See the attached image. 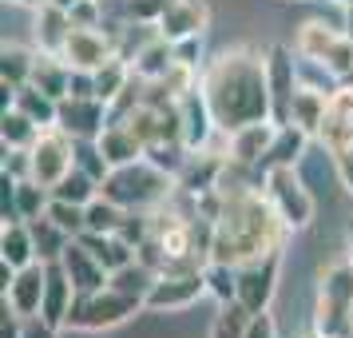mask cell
<instances>
[{
  "label": "cell",
  "mask_w": 353,
  "mask_h": 338,
  "mask_svg": "<svg viewBox=\"0 0 353 338\" xmlns=\"http://www.w3.org/2000/svg\"><path fill=\"white\" fill-rule=\"evenodd\" d=\"M68 36H72V17H68V8L60 4H36V44L40 52H52V56H60L68 44Z\"/></svg>",
  "instance_id": "obj_19"
},
{
  "label": "cell",
  "mask_w": 353,
  "mask_h": 338,
  "mask_svg": "<svg viewBox=\"0 0 353 338\" xmlns=\"http://www.w3.org/2000/svg\"><path fill=\"white\" fill-rule=\"evenodd\" d=\"M56 128H64L72 140H96L108 128V104L99 96H64Z\"/></svg>",
  "instance_id": "obj_11"
},
{
  "label": "cell",
  "mask_w": 353,
  "mask_h": 338,
  "mask_svg": "<svg viewBox=\"0 0 353 338\" xmlns=\"http://www.w3.org/2000/svg\"><path fill=\"white\" fill-rule=\"evenodd\" d=\"M203 96L210 115L223 131H239L246 124L270 120V80H266V56L250 48H226L203 72Z\"/></svg>",
  "instance_id": "obj_1"
},
{
  "label": "cell",
  "mask_w": 353,
  "mask_h": 338,
  "mask_svg": "<svg viewBox=\"0 0 353 338\" xmlns=\"http://www.w3.org/2000/svg\"><path fill=\"white\" fill-rule=\"evenodd\" d=\"M207 20H210V12H207L203 0H175V4L159 17L155 32L167 36L171 44H179V40H191V36L207 32Z\"/></svg>",
  "instance_id": "obj_15"
},
{
  "label": "cell",
  "mask_w": 353,
  "mask_h": 338,
  "mask_svg": "<svg viewBox=\"0 0 353 338\" xmlns=\"http://www.w3.org/2000/svg\"><path fill=\"white\" fill-rule=\"evenodd\" d=\"M123 215H128V207H119L115 199H108V195L99 191L96 199L88 203V231H96V235H115L119 223H123Z\"/></svg>",
  "instance_id": "obj_31"
},
{
  "label": "cell",
  "mask_w": 353,
  "mask_h": 338,
  "mask_svg": "<svg viewBox=\"0 0 353 338\" xmlns=\"http://www.w3.org/2000/svg\"><path fill=\"white\" fill-rule=\"evenodd\" d=\"M266 80H270V120L278 128H286L290 112H294V96H298V72H294V56L286 48L266 52Z\"/></svg>",
  "instance_id": "obj_10"
},
{
  "label": "cell",
  "mask_w": 353,
  "mask_h": 338,
  "mask_svg": "<svg viewBox=\"0 0 353 338\" xmlns=\"http://www.w3.org/2000/svg\"><path fill=\"white\" fill-rule=\"evenodd\" d=\"M171 187H179L171 171L155 167L151 160H139V163H128V167H112V176L103 179L99 191L128 211H147V207H159L171 195Z\"/></svg>",
  "instance_id": "obj_4"
},
{
  "label": "cell",
  "mask_w": 353,
  "mask_h": 338,
  "mask_svg": "<svg viewBox=\"0 0 353 338\" xmlns=\"http://www.w3.org/2000/svg\"><path fill=\"white\" fill-rule=\"evenodd\" d=\"M250 310L234 299V303H219V314H214V326H210V338H246V326H250Z\"/></svg>",
  "instance_id": "obj_32"
},
{
  "label": "cell",
  "mask_w": 353,
  "mask_h": 338,
  "mask_svg": "<svg viewBox=\"0 0 353 338\" xmlns=\"http://www.w3.org/2000/svg\"><path fill=\"white\" fill-rule=\"evenodd\" d=\"M318 140L330 147V156L350 151V147H353V120H345V115H325V124H321Z\"/></svg>",
  "instance_id": "obj_36"
},
{
  "label": "cell",
  "mask_w": 353,
  "mask_h": 338,
  "mask_svg": "<svg viewBox=\"0 0 353 338\" xmlns=\"http://www.w3.org/2000/svg\"><path fill=\"white\" fill-rule=\"evenodd\" d=\"M203 274H207V294H214L219 303H234L239 299V267L210 259L207 267H203Z\"/></svg>",
  "instance_id": "obj_34"
},
{
  "label": "cell",
  "mask_w": 353,
  "mask_h": 338,
  "mask_svg": "<svg viewBox=\"0 0 353 338\" xmlns=\"http://www.w3.org/2000/svg\"><path fill=\"white\" fill-rule=\"evenodd\" d=\"M92 76H96V96L103 100V104H112V100L131 84V76H135V72H131V64L123 60V56H115V60H108L103 68H96Z\"/></svg>",
  "instance_id": "obj_29"
},
{
  "label": "cell",
  "mask_w": 353,
  "mask_h": 338,
  "mask_svg": "<svg viewBox=\"0 0 353 338\" xmlns=\"http://www.w3.org/2000/svg\"><path fill=\"white\" fill-rule=\"evenodd\" d=\"M171 4H175V0H131L128 12L135 20H151V24H159V17L171 8Z\"/></svg>",
  "instance_id": "obj_38"
},
{
  "label": "cell",
  "mask_w": 353,
  "mask_h": 338,
  "mask_svg": "<svg viewBox=\"0 0 353 338\" xmlns=\"http://www.w3.org/2000/svg\"><path fill=\"white\" fill-rule=\"evenodd\" d=\"M278 271H282V251H270V255L250 259L239 267V303L250 314L270 310V299L278 290Z\"/></svg>",
  "instance_id": "obj_8"
},
{
  "label": "cell",
  "mask_w": 353,
  "mask_h": 338,
  "mask_svg": "<svg viewBox=\"0 0 353 338\" xmlns=\"http://www.w3.org/2000/svg\"><path fill=\"white\" fill-rule=\"evenodd\" d=\"M151 283H155V271H151V267H143L139 259H135V263H128V267H119V271H112V287L123 290V294H131V299H147Z\"/></svg>",
  "instance_id": "obj_35"
},
{
  "label": "cell",
  "mask_w": 353,
  "mask_h": 338,
  "mask_svg": "<svg viewBox=\"0 0 353 338\" xmlns=\"http://www.w3.org/2000/svg\"><path fill=\"white\" fill-rule=\"evenodd\" d=\"M32 68H36V56L32 52L17 48V44H4V56H0V84H4V108L12 104L24 84H32Z\"/></svg>",
  "instance_id": "obj_21"
},
{
  "label": "cell",
  "mask_w": 353,
  "mask_h": 338,
  "mask_svg": "<svg viewBox=\"0 0 353 338\" xmlns=\"http://www.w3.org/2000/svg\"><path fill=\"white\" fill-rule=\"evenodd\" d=\"M262 191H266V199L274 203V211L282 215V223L290 231L310 227V219H314V195L305 191V183L298 179L294 163H274V167H266L262 171Z\"/></svg>",
  "instance_id": "obj_5"
},
{
  "label": "cell",
  "mask_w": 353,
  "mask_h": 338,
  "mask_svg": "<svg viewBox=\"0 0 353 338\" xmlns=\"http://www.w3.org/2000/svg\"><path fill=\"white\" fill-rule=\"evenodd\" d=\"M341 40L337 28H330L325 20H305L302 28H298V40H294V52L302 56V60H314V64H325V56L334 52V44Z\"/></svg>",
  "instance_id": "obj_22"
},
{
  "label": "cell",
  "mask_w": 353,
  "mask_h": 338,
  "mask_svg": "<svg viewBox=\"0 0 353 338\" xmlns=\"http://www.w3.org/2000/svg\"><path fill=\"white\" fill-rule=\"evenodd\" d=\"M60 56L72 68H80V72H96L108 60H115L119 52H115V36H103L99 28H72V36H68V44Z\"/></svg>",
  "instance_id": "obj_12"
},
{
  "label": "cell",
  "mask_w": 353,
  "mask_h": 338,
  "mask_svg": "<svg viewBox=\"0 0 353 338\" xmlns=\"http://www.w3.org/2000/svg\"><path fill=\"white\" fill-rule=\"evenodd\" d=\"M40 124H36L32 115H24L17 104H8L4 108V120H0V135H4V147H32L40 140Z\"/></svg>",
  "instance_id": "obj_27"
},
{
  "label": "cell",
  "mask_w": 353,
  "mask_h": 338,
  "mask_svg": "<svg viewBox=\"0 0 353 338\" xmlns=\"http://www.w3.org/2000/svg\"><path fill=\"white\" fill-rule=\"evenodd\" d=\"M246 338H278V322H274L270 310H258L250 326H246Z\"/></svg>",
  "instance_id": "obj_39"
},
{
  "label": "cell",
  "mask_w": 353,
  "mask_h": 338,
  "mask_svg": "<svg viewBox=\"0 0 353 338\" xmlns=\"http://www.w3.org/2000/svg\"><path fill=\"white\" fill-rule=\"evenodd\" d=\"M334 163H337V179H341V187L353 191V147L350 151H341V156H334Z\"/></svg>",
  "instance_id": "obj_40"
},
{
  "label": "cell",
  "mask_w": 353,
  "mask_h": 338,
  "mask_svg": "<svg viewBox=\"0 0 353 338\" xmlns=\"http://www.w3.org/2000/svg\"><path fill=\"white\" fill-rule=\"evenodd\" d=\"M207 294V274L203 271H187V274H155V283L147 290L143 306L155 310V314H167V310H187L194 299Z\"/></svg>",
  "instance_id": "obj_9"
},
{
  "label": "cell",
  "mask_w": 353,
  "mask_h": 338,
  "mask_svg": "<svg viewBox=\"0 0 353 338\" xmlns=\"http://www.w3.org/2000/svg\"><path fill=\"white\" fill-rule=\"evenodd\" d=\"M24 338H56V326L48 319H24Z\"/></svg>",
  "instance_id": "obj_41"
},
{
  "label": "cell",
  "mask_w": 353,
  "mask_h": 338,
  "mask_svg": "<svg viewBox=\"0 0 353 338\" xmlns=\"http://www.w3.org/2000/svg\"><path fill=\"white\" fill-rule=\"evenodd\" d=\"M139 306H143V299H131V294H123V290H115L108 283L96 294H76L68 326L72 330H112L119 322H128Z\"/></svg>",
  "instance_id": "obj_6"
},
{
  "label": "cell",
  "mask_w": 353,
  "mask_h": 338,
  "mask_svg": "<svg viewBox=\"0 0 353 338\" xmlns=\"http://www.w3.org/2000/svg\"><path fill=\"white\" fill-rule=\"evenodd\" d=\"M28 227H32V239H36V255H40V263H56V259L64 255V247L72 243V235H68V231H60L48 215L32 219Z\"/></svg>",
  "instance_id": "obj_28"
},
{
  "label": "cell",
  "mask_w": 353,
  "mask_h": 338,
  "mask_svg": "<svg viewBox=\"0 0 353 338\" xmlns=\"http://www.w3.org/2000/svg\"><path fill=\"white\" fill-rule=\"evenodd\" d=\"M4 4H24V0H4Z\"/></svg>",
  "instance_id": "obj_45"
},
{
  "label": "cell",
  "mask_w": 353,
  "mask_h": 338,
  "mask_svg": "<svg viewBox=\"0 0 353 338\" xmlns=\"http://www.w3.org/2000/svg\"><path fill=\"white\" fill-rule=\"evenodd\" d=\"M52 195L56 199H68V203H80V207H88L92 199L99 195V179H92L83 167H72L56 187H52Z\"/></svg>",
  "instance_id": "obj_30"
},
{
  "label": "cell",
  "mask_w": 353,
  "mask_h": 338,
  "mask_svg": "<svg viewBox=\"0 0 353 338\" xmlns=\"http://www.w3.org/2000/svg\"><path fill=\"white\" fill-rule=\"evenodd\" d=\"M32 179L36 183H44V187H56L60 179L76 167V147H72V135L64 128H44L40 131V140L32 147Z\"/></svg>",
  "instance_id": "obj_7"
},
{
  "label": "cell",
  "mask_w": 353,
  "mask_h": 338,
  "mask_svg": "<svg viewBox=\"0 0 353 338\" xmlns=\"http://www.w3.org/2000/svg\"><path fill=\"white\" fill-rule=\"evenodd\" d=\"M52 203V187L44 183H36V179H17V187H12V211H17V219L24 223H32L40 219Z\"/></svg>",
  "instance_id": "obj_25"
},
{
  "label": "cell",
  "mask_w": 353,
  "mask_h": 338,
  "mask_svg": "<svg viewBox=\"0 0 353 338\" xmlns=\"http://www.w3.org/2000/svg\"><path fill=\"white\" fill-rule=\"evenodd\" d=\"M337 4H345V8H353V0H337Z\"/></svg>",
  "instance_id": "obj_44"
},
{
  "label": "cell",
  "mask_w": 353,
  "mask_h": 338,
  "mask_svg": "<svg viewBox=\"0 0 353 338\" xmlns=\"http://www.w3.org/2000/svg\"><path fill=\"white\" fill-rule=\"evenodd\" d=\"M305 144H310V131H302L298 124L278 128V140H274L270 156H266V167H274V163H298V156L305 151Z\"/></svg>",
  "instance_id": "obj_33"
},
{
  "label": "cell",
  "mask_w": 353,
  "mask_h": 338,
  "mask_svg": "<svg viewBox=\"0 0 353 338\" xmlns=\"http://www.w3.org/2000/svg\"><path fill=\"white\" fill-rule=\"evenodd\" d=\"M60 263H64V271L72 274V283H76L80 294H96V290H103L108 283H112V271H108V267H103V263H99L80 239L68 243L64 255H60Z\"/></svg>",
  "instance_id": "obj_14"
},
{
  "label": "cell",
  "mask_w": 353,
  "mask_h": 338,
  "mask_svg": "<svg viewBox=\"0 0 353 338\" xmlns=\"http://www.w3.org/2000/svg\"><path fill=\"white\" fill-rule=\"evenodd\" d=\"M345 36H350V48H353V8H345Z\"/></svg>",
  "instance_id": "obj_42"
},
{
  "label": "cell",
  "mask_w": 353,
  "mask_h": 338,
  "mask_svg": "<svg viewBox=\"0 0 353 338\" xmlns=\"http://www.w3.org/2000/svg\"><path fill=\"white\" fill-rule=\"evenodd\" d=\"M76 283L72 274L64 271V263L56 259L48 263V287H44V306H40V319H48L52 326H68V314H72V303H76Z\"/></svg>",
  "instance_id": "obj_17"
},
{
  "label": "cell",
  "mask_w": 353,
  "mask_h": 338,
  "mask_svg": "<svg viewBox=\"0 0 353 338\" xmlns=\"http://www.w3.org/2000/svg\"><path fill=\"white\" fill-rule=\"evenodd\" d=\"M99 4H103V0H76V4L68 8L72 28H99Z\"/></svg>",
  "instance_id": "obj_37"
},
{
  "label": "cell",
  "mask_w": 353,
  "mask_h": 338,
  "mask_svg": "<svg viewBox=\"0 0 353 338\" xmlns=\"http://www.w3.org/2000/svg\"><path fill=\"white\" fill-rule=\"evenodd\" d=\"M226 195V191H223ZM290 227L282 215L274 211L262 187L250 191H230L223 199V215L214 219V243H210V259L214 263H230L242 267L250 259H262L270 251H282Z\"/></svg>",
  "instance_id": "obj_2"
},
{
  "label": "cell",
  "mask_w": 353,
  "mask_h": 338,
  "mask_svg": "<svg viewBox=\"0 0 353 338\" xmlns=\"http://www.w3.org/2000/svg\"><path fill=\"white\" fill-rule=\"evenodd\" d=\"M171 68H175V44H171L167 36L155 32V40H147L143 48L135 52L131 72H135V76H143V80H163Z\"/></svg>",
  "instance_id": "obj_23"
},
{
  "label": "cell",
  "mask_w": 353,
  "mask_h": 338,
  "mask_svg": "<svg viewBox=\"0 0 353 338\" xmlns=\"http://www.w3.org/2000/svg\"><path fill=\"white\" fill-rule=\"evenodd\" d=\"M0 259L8 263V267H32L36 259V239H32V227L24 223V219H17V223H8L4 219V231H0Z\"/></svg>",
  "instance_id": "obj_20"
},
{
  "label": "cell",
  "mask_w": 353,
  "mask_h": 338,
  "mask_svg": "<svg viewBox=\"0 0 353 338\" xmlns=\"http://www.w3.org/2000/svg\"><path fill=\"white\" fill-rule=\"evenodd\" d=\"M52 4H60V8H72V4H76V0H52Z\"/></svg>",
  "instance_id": "obj_43"
},
{
  "label": "cell",
  "mask_w": 353,
  "mask_h": 338,
  "mask_svg": "<svg viewBox=\"0 0 353 338\" xmlns=\"http://www.w3.org/2000/svg\"><path fill=\"white\" fill-rule=\"evenodd\" d=\"M96 147L112 167H128V163L147 160V144L128 128V124H108V128L96 135Z\"/></svg>",
  "instance_id": "obj_18"
},
{
  "label": "cell",
  "mask_w": 353,
  "mask_h": 338,
  "mask_svg": "<svg viewBox=\"0 0 353 338\" xmlns=\"http://www.w3.org/2000/svg\"><path fill=\"white\" fill-rule=\"evenodd\" d=\"M12 104H17L24 115H32L40 128H52V124H56V115H60V100L48 96V92H40L36 84H24L17 96H12Z\"/></svg>",
  "instance_id": "obj_26"
},
{
  "label": "cell",
  "mask_w": 353,
  "mask_h": 338,
  "mask_svg": "<svg viewBox=\"0 0 353 338\" xmlns=\"http://www.w3.org/2000/svg\"><path fill=\"white\" fill-rule=\"evenodd\" d=\"M44 287H48V263H32V267H20L12 274V283L4 287V303L12 306L24 319H36L40 306H44Z\"/></svg>",
  "instance_id": "obj_13"
},
{
  "label": "cell",
  "mask_w": 353,
  "mask_h": 338,
  "mask_svg": "<svg viewBox=\"0 0 353 338\" xmlns=\"http://www.w3.org/2000/svg\"><path fill=\"white\" fill-rule=\"evenodd\" d=\"M274 140H278V124L274 120L246 124V128L230 131V160H242V163H250V167H258V163H266Z\"/></svg>",
  "instance_id": "obj_16"
},
{
  "label": "cell",
  "mask_w": 353,
  "mask_h": 338,
  "mask_svg": "<svg viewBox=\"0 0 353 338\" xmlns=\"http://www.w3.org/2000/svg\"><path fill=\"white\" fill-rule=\"evenodd\" d=\"M314 330L318 338H353V255L334 259L321 271Z\"/></svg>",
  "instance_id": "obj_3"
},
{
  "label": "cell",
  "mask_w": 353,
  "mask_h": 338,
  "mask_svg": "<svg viewBox=\"0 0 353 338\" xmlns=\"http://www.w3.org/2000/svg\"><path fill=\"white\" fill-rule=\"evenodd\" d=\"M330 115V92H318V88H298L294 96V112H290V124H298L302 131L318 135L321 124Z\"/></svg>",
  "instance_id": "obj_24"
}]
</instances>
